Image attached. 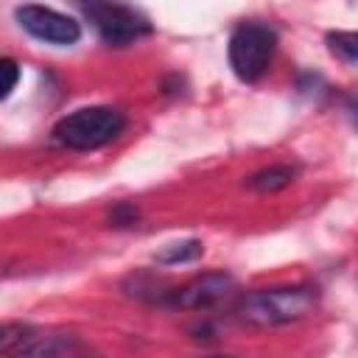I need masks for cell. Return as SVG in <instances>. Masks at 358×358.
<instances>
[{
    "label": "cell",
    "instance_id": "obj_2",
    "mask_svg": "<svg viewBox=\"0 0 358 358\" xmlns=\"http://www.w3.org/2000/svg\"><path fill=\"white\" fill-rule=\"evenodd\" d=\"M123 129L126 117L115 106H81L56 120L50 137L56 145L70 151H95L117 140Z\"/></svg>",
    "mask_w": 358,
    "mask_h": 358
},
{
    "label": "cell",
    "instance_id": "obj_5",
    "mask_svg": "<svg viewBox=\"0 0 358 358\" xmlns=\"http://www.w3.org/2000/svg\"><path fill=\"white\" fill-rule=\"evenodd\" d=\"M20 28L25 34H31L34 39L45 42V45H56V48H70L81 39V22L70 14H62L56 8L48 6H20L14 11Z\"/></svg>",
    "mask_w": 358,
    "mask_h": 358
},
{
    "label": "cell",
    "instance_id": "obj_8",
    "mask_svg": "<svg viewBox=\"0 0 358 358\" xmlns=\"http://www.w3.org/2000/svg\"><path fill=\"white\" fill-rule=\"evenodd\" d=\"M291 182H294V168L291 165H268V168L255 171L246 179V185L257 193H277V190L288 187Z\"/></svg>",
    "mask_w": 358,
    "mask_h": 358
},
{
    "label": "cell",
    "instance_id": "obj_15",
    "mask_svg": "<svg viewBox=\"0 0 358 358\" xmlns=\"http://www.w3.org/2000/svg\"><path fill=\"white\" fill-rule=\"evenodd\" d=\"M207 358H229V355H207Z\"/></svg>",
    "mask_w": 358,
    "mask_h": 358
},
{
    "label": "cell",
    "instance_id": "obj_13",
    "mask_svg": "<svg viewBox=\"0 0 358 358\" xmlns=\"http://www.w3.org/2000/svg\"><path fill=\"white\" fill-rule=\"evenodd\" d=\"M140 221V210L134 204H117L112 213H109V224L112 227H131Z\"/></svg>",
    "mask_w": 358,
    "mask_h": 358
},
{
    "label": "cell",
    "instance_id": "obj_6",
    "mask_svg": "<svg viewBox=\"0 0 358 358\" xmlns=\"http://www.w3.org/2000/svg\"><path fill=\"white\" fill-rule=\"evenodd\" d=\"M235 291V280L227 271H207L193 277L190 282L179 285L171 291L168 305L182 308V310H207L218 302H224Z\"/></svg>",
    "mask_w": 358,
    "mask_h": 358
},
{
    "label": "cell",
    "instance_id": "obj_4",
    "mask_svg": "<svg viewBox=\"0 0 358 358\" xmlns=\"http://www.w3.org/2000/svg\"><path fill=\"white\" fill-rule=\"evenodd\" d=\"M81 11L98 31L101 42L109 48L134 45L137 39H143L154 31L151 20L143 11L123 6V3H87V6H81Z\"/></svg>",
    "mask_w": 358,
    "mask_h": 358
},
{
    "label": "cell",
    "instance_id": "obj_10",
    "mask_svg": "<svg viewBox=\"0 0 358 358\" xmlns=\"http://www.w3.org/2000/svg\"><path fill=\"white\" fill-rule=\"evenodd\" d=\"M324 42L336 59L358 64V31H330Z\"/></svg>",
    "mask_w": 358,
    "mask_h": 358
},
{
    "label": "cell",
    "instance_id": "obj_1",
    "mask_svg": "<svg viewBox=\"0 0 358 358\" xmlns=\"http://www.w3.org/2000/svg\"><path fill=\"white\" fill-rule=\"evenodd\" d=\"M319 305V288L299 282V285H282V288H260L249 291L235 302L238 322L249 327H282L308 319Z\"/></svg>",
    "mask_w": 358,
    "mask_h": 358
},
{
    "label": "cell",
    "instance_id": "obj_12",
    "mask_svg": "<svg viewBox=\"0 0 358 358\" xmlns=\"http://www.w3.org/2000/svg\"><path fill=\"white\" fill-rule=\"evenodd\" d=\"M0 73H3L0 98L6 101V98L14 92V87H17V78H20V67H17V62H14V59H3V62H0Z\"/></svg>",
    "mask_w": 358,
    "mask_h": 358
},
{
    "label": "cell",
    "instance_id": "obj_7",
    "mask_svg": "<svg viewBox=\"0 0 358 358\" xmlns=\"http://www.w3.org/2000/svg\"><path fill=\"white\" fill-rule=\"evenodd\" d=\"M76 344L73 333H34L11 358H67Z\"/></svg>",
    "mask_w": 358,
    "mask_h": 358
},
{
    "label": "cell",
    "instance_id": "obj_14",
    "mask_svg": "<svg viewBox=\"0 0 358 358\" xmlns=\"http://www.w3.org/2000/svg\"><path fill=\"white\" fill-rule=\"evenodd\" d=\"M341 112L350 120V126L358 129V90H350L341 95Z\"/></svg>",
    "mask_w": 358,
    "mask_h": 358
},
{
    "label": "cell",
    "instance_id": "obj_11",
    "mask_svg": "<svg viewBox=\"0 0 358 358\" xmlns=\"http://www.w3.org/2000/svg\"><path fill=\"white\" fill-rule=\"evenodd\" d=\"M34 336V327L31 324H22V322H6L3 330H0V350L6 358H11L28 338Z\"/></svg>",
    "mask_w": 358,
    "mask_h": 358
},
{
    "label": "cell",
    "instance_id": "obj_9",
    "mask_svg": "<svg viewBox=\"0 0 358 358\" xmlns=\"http://www.w3.org/2000/svg\"><path fill=\"white\" fill-rule=\"evenodd\" d=\"M204 246L201 241H176V243H168L165 249L157 252V263L159 266H179V263H193L196 257H201Z\"/></svg>",
    "mask_w": 358,
    "mask_h": 358
},
{
    "label": "cell",
    "instance_id": "obj_3",
    "mask_svg": "<svg viewBox=\"0 0 358 358\" xmlns=\"http://www.w3.org/2000/svg\"><path fill=\"white\" fill-rule=\"evenodd\" d=\"M274 53H277V31L271 25L257 20H243L232 28L227 59L232 73L243 84H257L268 73Z\"/></svg>",
    "mask_w": 358,
    "mask_h": 358
}]
</instances>
